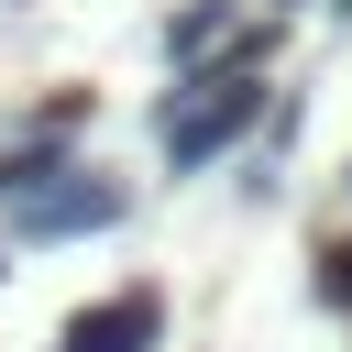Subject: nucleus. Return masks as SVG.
<instances>
[{"label":"nucleus","instance_id":"3","mask_svg":"<svg viewBox=\"0 0 352 352\" xmlns=\"http://www.w3.org/2000/svg\"><path fill=\"white\" fill-rule=\"evenodd\" d=\"M154 341H165V297L154 286H121V297H99V308H77L55 330V352H154Z\"/></svg>","mask_w":352,"mask_h":352},{"label":"nucleus","instance_id":"4","mask_svg":"<svg viewBox=\"0 0 352 352\" xmlns=\"http://www.w3.org/2000/svg\"><path fill=\"white\" fill-rule=\"evenodd\" d=\"M55 176H66V121H44L33 143H11V154H0V198H11V209H22L33 187H55Z\"/></svg>","mask_w":352,"mask_h":352},{"label":"nucleus","instance_id":"6","mask_svg":"<svg viewBox=\"0 0 352 352\" xmlns=\"http://www.w3.org/2000/svg\"><path fill=\"white\" fill-rule=\"evenodd\" d=\"M319 297H330V308H352V242H330V253H319Z\"/></svg>","mask_w":352,"mask_h":352},{"label":"nucleus","instance_id":"5","mask_svg":"<svg viewBox=\"0 0 352 352\" xmlns=\"http://www.w3.org/2000/svg\"><path fill=\"white\" fill-rule=\"evenodd\" d=\"M220 33H231V0H187V11L165 22V55H209Z\"/></svg>","mask_w":352,"mask_h":352},{"label":"nucleus","instance_id":"2","mask_svg":"<svg viewBox=\"0 0 352 352\" xmlns=\"http://www.w3.org/2000/svg\"><path fill=\"white\" fill-rule=\"evenodd\" d=\"M11 220H22V242H77V231H110V220H121V187H99V176H77V165H66V176H55V187H33Z\"/></svg>","mask_w":352,"mask_h":352},{"label":"nucleus","instance_id":"1","mask_svg":"<svg viewBox=\"0 0 352 352\" xmlns=\"http://www.w3.org/2000/svg\"><path fill=\"white\" fill-rule=\"evenodd\" d=\"M253 121H264V77H253V66H220V77H198V88L165 110V165H176V176H198V165H209V154H231Z\"/></svg>","mask_w":352,"mask_h":352}]
</instances>
